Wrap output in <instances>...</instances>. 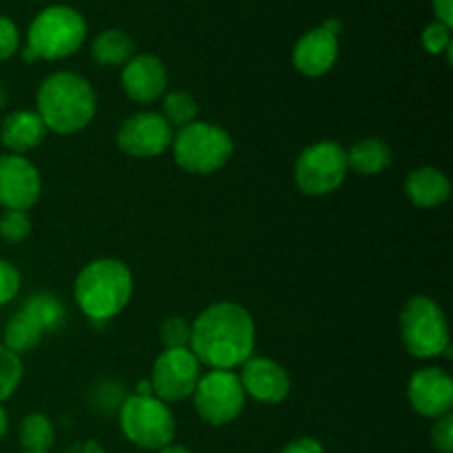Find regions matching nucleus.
Instances as JSON below:
<instances>
[{"instance_id": "3", "label": "nucleus", "mask_w": 453, "mask_h": 453, "mask_svg": "<svg viewBox=\"0 0 453 453\" xmlns=\"http://www.w3.org/2000/svg\"><path fill=\"white\" fill-rule=\"evenodd\" d=\"M73 296L84 317L104 323L124 312L133 296V274L124 261L102 257L78 273Z\"/></svg>"}, {"instance_id": "21", "label": "nucleus", "mask_w": 453, "mask_h": 453, "mask_svg": "<svg viewBox=\"0 0 453 453\" xmlns=\"http://www.w3.org/2000/svg\"><path fill=\"white\" fill-rule=\"evenodd\" d=\"M135 56V40L122 29H106L96 35L91 44V58L102 66H124Z\"/></svg>"}, {"instance_id": "5", "label": "nucleus", "mask_w": 453, "mask_h": 453, "mask_svg": "<svg viewBox=\"0 0 453 453\" xmlns=\"http://www.w3.org/2000/svg\"><path fill=\"white\" fill-rule=\"evenodd\" d=\"M173 157L177 166L193 175H211L224 168L234 153L228 131L211 122H193L173 135Z\"/></svg>"}, {"instance_id": "29", "label": "nucleus", "mask_w": 453, "mask_h": 453, "mask_svg": "<svg viewBox=\"0 0 453 453\" xmlns=\"http://www.w3.org/2000/svg\"><path fill=\"white\" fill-rule=\"evenodd\" d=\"M432 432H429V441H432L434 449L441 453L453 451V414H445L434 418Z\"/></svg>"}, {"instance_id": "27", "label": "nucleus", "mask_w": 453, "mask_h": 453, "mask_svg": "<svg viewBox=\"0 0 453 453\" xmlns=\"http://www.w3.org/2000/svg\"><path fill=\"white\" fill-rule=\"evenodd\" d=\"M423 47L427 49L432 56H441L453 47L451 42V27L442 25V22L434 20L425 27L423 31Z\"/></svg>"}, {"instance_id": "33", "label": "nucleus", "mask_w": 453, "mask_h": 453, "mask_svg": "<svg viewBox=\"0 0 453 453\" xmlns=\"http://www.w3.org/2000/svg\"><path fill=\"white\" fill-rule=\"evenodd\" d=\"M7 432H9V416H7V410L0 405V441L7 436Z\"/></svg>"}, {"instance_id": "30", "label": "nucleus", "mask_w": 453, "mask_h": 453, "mask_svg": "<svg viewBox=\"0 0 453 453\" xmlns=\"http://www.w3.org/2000/svg\"><path fill=\"white\" fill-rule=\"evenodd\" d=\"M20 47V34L12 18L0 13V62L9 60Z\"/></svg>"}, {"instance_id": "7", "label": "nucleus", "mask_w": 453, "mask_h": 453, "mask_svg": "<svg viewBox=\"0 0 453 453\" xmlns=\"http://www.w3.org/2000/svg\"><path fill=\"white\" fill-rule=\"evenodd\" d=\"M119 427L131 445L149 451H159L173 445L177 429L175 416L166 403L137 394L119 405Z\"/></svg>"}, {"instance_id": "16", "label": "nucleus", "mask_w": 453, "mask_h": 453, "mask_svg": "<svg viewBox=\"0 0 453 453\" xmlns=\"http://www.w3.org/2000/svg\"><path fill=\"white\" fill-rule=\"evenodd\" d=\"M239 380H242L246 396L265 403V405H279L290 396L292 389L290 374L286 372V367L264 357L248 358L242 365Z\"/></svg>"}, {"instance_id": "10", "label": "nucleus", "mask_w": 453, "mask_h": 453, "mask_svg": "<svg viewBox=\"0 0 453 453\" xmlns=\"http://www.w3.org/2000/svg\"><path fill=\"white\" fill-rule=\"evenodd\" d=\"M193 401L203 423L212 427H224L242 416L246 407V392H243L239 374L230 370H211L199 379Z\"/></svg>"}, {"instance_id": "22", "label": "nucleus", "mask_w": 453, "mask_h": 453, "mask_svg": "<svg viewBox=\"0 0 453 453\" xmlns=\"http://www.w3.org/2000/svg\"><path fill=\"white\" fill-rule=\"evenodd\" d=\"M22 451H49L56 442V429L44 414H29L18 427Z\"/></svg>"}, {"instance_id": "15", "label": "nucleus", "mask_w": 453, "mask_h": 453, "mask_svg": "<svg viewBox=\"0 0 453 453\" xmlns=\"http://www.w3.org/2000/svg\"><path fill=\"white\" fill-rule=\"evenodd\" d=\"M122 87L135 104H153L168 88L166 65L153 53H135L122 69Z\"/></svg>"}, {"instance_id": "37", "label": "nucleus", "mask_w": 453, "mask_h": 453, "mask_svg": "<svg viewBox=\"0 0 453 453\" xmlns=\"http://www.w3.org/2000/svg\"><path fill=\"white\" fill-rule=\"evenodd\" d=\"M20 453H49V451H20Z\"/></svg>"}, {"instance_id": "6", "label": "nucleus", "mask_w": 453, "mask_h": 453, "mask_svg": "<svg viewBox=\"0 0 453 453\" xmlns=\"http://www.w3.org/2000/svg\"><path fill=\"white\" fill-rule=\"evenodd\" d=\"M398 323H401L403 345L414 358H436L449 352V323L432 296H411L401 310Z\"/></svg>"}, {"instance_id": "32", "label": "nucleus", "mask_w": 453, "mask_h": 453, "mask_svg": "<svg viewBox=\"0 0 453 453\" xmlns=\"http://www.w3.org/2000/svg\"><path fill=\"white\" fill-rule=\"evenodd\" d=\"M432 7L438 22L453 27V0H432Z\"/></svg>"}, {"instance_id": "20", "label": "nucleus", "mask_w": 453, "mask_h": 453, "mask_svg": "<svg viewBox=\"0 0 453 453\" xmlns=\"http://www.w3.org/2000/svg\"><path fill=\"white\" fill-rule=\"evenodd\" d=\"M348 155V168L358 175H379L392 164V149L380 137H365L358 140L345 150Z\"/></svg>"}, {"instance_id": "18", "label": "nucleus", "mask_w": 453, "mask_h": 453, "mask_svg": "<svg viewBox=\"0 0 453 453\" xmlns=\"http://www.w3.org/2000/svg\"><path fill=\"white\" fill-rule=\"evenodd\" d=\"M47 137V127L35 111H13L0 124V140L13 155L38 149Z\"/></svg>"}, {"instance_id": "9", "label": "nucleus", "mask_w": 453, "mask_h": 453, "mask_svg": "<svg viewBox=\"0 0 453 453\" xmlns=\"http://www.w3.org/2000/svg\"><path fill=\"white\" fill-rule=\"evenodd\" d=\"M348 155L336 142H317L303 149L295 162V181L310 197H326L343 186L348 177Z\"/></svg>"}, {"instance_id": "12", "label": "nucleus", "mask_w": 453, "mask_h": 453, "mask_svg": "<svg viewBox=\"0 0 453 453\" xmlns=\"http://www.w3.org/2000/svg\"><path fill=\"white\" fill-rule=\"evenodd\" d=\"M173 128L162 113L140 111L122 122L118 131V146L131 157L150 159L166 153L173 144Z\"/></svg>"}, {"instance_id": "2", "label": "nucleus", "mask_w": 453, "mask_h": 453, "mask_svg": "<svg viewBox=\"0 0 453 453\" xmlns=\"http://www.w3.org/2000/svg\"><path fill=\"white\" fill-rule=\"evenodd\" d=\"M35 113L47 131L73 135L93 122L97 97L91 82L75 71H56L47 75L35 93Z\"/></svg>"}, {"instance_id": "36", "label": "nucleus", "mask_w": 453, "mask_h": 453, "mask_svg": "<svg viewBox=\"0 0 453 453\" xmlns=\"http://www.w3.org/2000/svg\"><path fill=\"white\" fill-rule=\"evenodd\" d=\"M4 104V93H3V87H0V106Z\"/></svg>"}, {"instance_id": "14", "label": "nucleus", "mask_w": 453, "mask_h": 453, "mask_svg": "<svg viewBox=\"0 0 453 453\" xmlns=\"http://www.w3.org/2000/svg\"><path fill=\"white\" fill-rule=\"evenodd\" d=\"M407 398L416 414L425 418L451 414L453 410V379L442 367H423L414 372L407 385Z\"/></svg>"}, {"instance_id": "23", "label": "nucleus", "mask_w": 453, "mask_h": 453, "mask_svg": "<svg viewBox=\"0 0 453 453\" xmlns=\"http://www.w3.org/2000/svg\"><path fill=\"white\" fill-rule=\"evenodd\" d=\"M197 100H195L188 91L175 88V91L164 93L162 115L164 119L171 124V128H184L188 127V124L197 122Z\"/></svg>"}, {"instance_id": "24", "label": "nucleus", "mask_w": 453, "mask_h": 453, "mask_svg": "<svg viewBox=\"0 0 453 453\" xmlns=\"http://www.w3.org/2000/svg\"><path fill=\"white\" fill-rule=\"evenodd\" d=\"M22 376H25L22 358L13 354L12 349L4 348V345H0V403L13 396V392L20 388Z\"/></svg>"}, {"instance_id": "31", "label": "nucleus", "mask_w": 453, "mask_h": 453, "mask_svg": "<svg viewBox=\"0 0 453 453\" xmlns=\"http://www.w3.org/2000/svg\"><path fill=\"white\" fill-rule=\"evenodd\" d=\"M281 453H326V449H323V445L317 441V438L303 436L288 442V445L281 449Z\"/></svg>"}, {"instance_id": "8", "label": "nucleus", "mask_w": 453, "mask_h": 453, "mask_svg": "<svg viewBox=\"0 0 453 453\" xmlns=\"http://www.w3.org/2000/svg\"><path fill=\"white\" fill-rule=\"evenodd\" d=\"M66 310L56 295L38 292L29 296L20 310L4 326V348L13 354L34 352L42 341L44 332H56L65 323Z\"/></svg>"}, {"instance_id": "13", "label": "nucleus", "mask_w": 453, "mask_h": 453, "mask_svg": "<svg viewBox=\"0 0 453 453\" xmlns=\"http://www.w3.org/2000/svg\"><path fill=\"white\" fill-rule=\"evenodd\" d=\"M42 193V180L34 164L22 155H0V208L29 211Z\"/></svg>"}, {"instance_id": "25", "label": "nucleus", "mask_w": 453, "mask_h": 453, "mask_svg": "<svg viewBox=\"0 0 453 453\" xmlns=\"http://www.w3.org/2000/svg\"><path fill=\"white\" fill-rule=\"evenodd\" d=\"M190 334L193 326L180 314H173L159 327V341L164 349H190Z\"/></svg>"}, {"instance_id": "11", "label": "nucleus", "mask_w": 453, "mask_h": 453, "mask_svg": "<svg viewBox=\"0 0 453 453\" xmlns=\"http://www.w3.org/2000/svg\"><path fill=\"white\" fill-rule=\"evenodd\" d=\"M199 379H202V363L190 349H164L153 363L150 388L153 396L168 405L193 396Z\"/></svg>"}, {"instance_id": "4", "label": "nucleus", "mask_w": 453, "mask_h": 453, "mask_svg": "<svg viewBox=\"0 0 453 453\" xmlns=\"http://www.w3.org/2000/svg\"><path fill=\"white\" fill-rule=\"evenodd\" d=\"M84 38H87V20L80 12L66 4H53L42 9L31 20L27 31V47L22 58L34 62L42 60H65L80 51Z\"/></svg>"}, {"instance_id": "35", "label": "nucleus", "mask_w": 453, "mask_h": 453, "mask_svg": "<svg viewBox=\"0 0 453 453\" xmlns=\"http://www.w3.org/2000/svg\"><path fill=\"white\" fill-rule=\"evenodd\" d=\"M157 453H193V451L186 449V447H181V445H168V447H164V449H159Z\"/></svg>"}, {"instance_id": "34", "label": "nucleus", "mask_w": 453, "mask_h": 453, "mask_svg": "<svg viewBox=\"0 0 453 453\" xmlns=\"http://www.w3.org/2000/svg\"><path fill=\"white\" fill-rule=\"evenodd\" d=\"M323 29L330 31V34H334V35H339L341 20H336V18H332V20H326V22H323Z\"/></svg>"}, {"instance_id": "28", "label": "nucleus", "mask_w": 453, "mask_h": 453, "mask_svg": "<svg viewBox=\"0 0 453 453\" xmlns=\"http://www.w3.org/2000/svg\"><path fill=\"white\" fill-rule=\"evenodd\" d=\"M22 277L16 265L7 259H0V305L12 303L20 292Z\"/></svg>"}, {"instance_id": "1", "label": "nucleus", "mask_w": 453, "mask_h": 453, "mask_svg": "<svg viewBox=\"0 0 453 453\" xmlns=\"http://www.w3.org/2000/svg\"><path fill=\"white\" fill-rule=\"evenodd\" d=\"M190 334V352L211 370L242 367L255 352L257 327L250 312L233 301H219L197 314Z\"/></svg>"}, {"instance_id": "17", "label": "nucleus", "mask_w": 453, "mask_h": 453, "mask_svg": "<svg viewBox=\"0 0 453 453\" xmlns=\"http://www.w3.org/2000/svg\"><path fill=\"white\" fill-rule=\"evenodd\" d=\"M336 58H339V38L323 27L301 35L292 49V65L308 78L326 75L334 66Z\"/></svg>"}, {"instance_id": "19", "label": "nucleus", "mask_w": 453, "mask_h": 453, "mask_svg": "<svg viewBox=\"0 0 453 453\" xmlns=\"http://www.w3.org/2000/svg\"><path fill=\"white\" fill-rule=\"evenodd\" d=\"M405 195L416 208H438L451 197V181L441 168H414L405 180Z\"/></svg>"}, {"instance_id": "26", "label": "nucleus", "mask_w": 453, "mask_h": 453, "mask_svg": "<svg viewBox=\"0 0 453 453\" xmlns=\"http://www.w3.org/2000/svg\"><path fill=\"white\" fill-rule=\"evenodd\" d=\"M31 234V217L27 211H4L0 215V237L7 243H22Z\"/></svg>"}]
</instances>
